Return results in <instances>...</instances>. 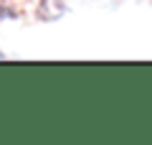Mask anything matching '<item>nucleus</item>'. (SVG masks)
<instances>
[{
	"label": "nucleus",
	"instance_id": "1",
	"mask_svg": "<svg viewBox=\"0 0 152 145\" xmlns=\"http://www.w3.org/2000/svg\"><path fill=\"white\" fill-rule=\"evenodd\" d=\"M0 13H3V0H0Z\"/></svg>",
	"mask_w": 152,
	"mask_h": 145
}]
</instances>
